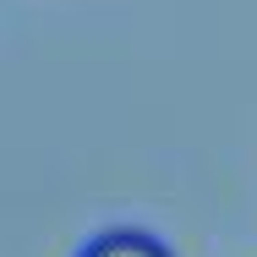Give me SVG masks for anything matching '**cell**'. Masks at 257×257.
I'll return each mask as SVG.
<instances>
[{
    "instance_id": "cell-1",
    "label": "cell",
    "mask_w": 257,
    "mask_h": 257,
    "mask_svg": "<svg viewBox=\"0 0 257 257\" xmlns=\"http://www.w3.org/2000/svg\"><path fill=\"white\" fill-rule=\"evenodd\" d=\"M77 257H175V252H170L159 235H148V230H104V235H93Z\"/></svg>"
}]
</instances>
